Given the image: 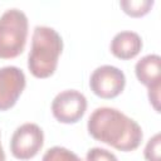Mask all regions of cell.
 <instances>
[{
  "instance_id": "cell-5",
  "label": "cell",
  "mask_w": 161,
  "mask_h": 161,
  "mask_svg": "<svg viewBox=\"0 0 161 161\" xmlns=\"http://www.w3.org/2000/svg\"><path fill=\"white\" fill-rule=\"evenodd\" d=\"M126 86L125 73L113 65H101L93 70L89 78L91 91L103 99L116 98Z\"/></svg>"
},
{
  "instance_id": "cell-13",
  "label": "cell",
  "mask_w": 161,
  "mask_h": 161,
  "mask_svg": "<svg viewBox=\"0 0 161 161\" xmlns=\"http://www.w3.org/2000/svg\"><path fill=\"white\" fill-rule=\"evenodd\" d=\"M86 161H118L114 153L106 148L93 147L89 148L86 155Z\"/></svg>"
},
{
  "instance_id": "cell-1",
  "label": "cell",
  "mask_w": 161,
  "mask_h": 161,
  "mask_svg": "<svg viewBox=\"0 0 161 161\" xmlns=\"http://www.w3.org/2000/svg\"><path fill=\"white\" fill-rule=\"evenodd\" d=\"M89 135L106 145L123 152L136 150L142 141L141 126L121 111L112 107H99L88 118Z\"/></svg>"
},
{
  "instance_id": "cell-6",
  "label": "cell",
  "mask_w": 161,
  "mask_h": 161,
  "mask_svg": "<svg viewBox=\"0 0 161 161\" xmlns=\"http://www.w3.org/2000/svg\"><path fill=\"white\" fill-rule=\"evenodd\" d=\"M87 98L75 89H67L58 93L52 101V113L62 123H75L86 113Z\"/></svg>"
},
{
  "instance_id": "cell-3",
  "label": "cell",
  "mask_w": 161,
  "mask_h": 161,
  "mask_svg": "<svg viewBox=\"0 0 161 161\" xmlns=\"http://www.w3.org/2000/svg\"><path fill=\"white\" fill-rule=\"evenodd\" d=\"M29 21L24 11L13 8L0 16V59L20 55L25 48Z\"/></svg>"
},
{
  "instance_id": "cell-15",
  "label": "cell",
  "mask_w": 161,
  "mask_h": 161,
  "mask_svg": "<svg viewBox=\"0 0 161 161\" xmlns=\"http://www.w3.org/2000/svg\"><path fill=\"white\" fill-rule=\"evenodd\" d=\"M0 161H5V152H4V148L1 146V142H0Z\"/></svg>"
},
{
  "instance_id": "cell-14",
  "label": "cell",
  "mask_w": 161,
  "mask_h": 161,
  "mask_svg": "<svg viewBox=\"0 0 161 161\" xmlns=\"http://www.w3.org/2000/svg\"><path fill=\"white\" fill-rule=\"evenodd\" d=\"M160 89H161V83L148 88V99L156 112H160Z\"/></svg>"
},
{
  "instance_id": "cell-9",
  "label": "cell",
  "mask_w": 161,
  "mask_h": 161,
  "mask_svg": "<svg viewBox=\"0 0 161 161\" xmlns=\"http://www.w3.org/2000/svg\"><path fill=\"white\" fill-rule=\"evenodd\" d=\"M137 79L147 88L161 83V57L158 54H147L135 65Z\"/></svg>"
},
{
  "instance_id": "cell-10",
  "label": "cell",
  "mask_w": 161,
  "mask_h": 161,
  "mask_svg": "<svg viewBox=\"0 0 161 161\" xmlns=\"http://www.w3.org/2000/svg\"><path fill=\"white\" fill-rule=\"evenodd\" d=\"M119 6L127 15L132 18H141L151 10L153 0H122L119 1Z\"/></svg>"
},
{
  "instance_id": "cell-7",
  "label": "cell",
  "mask_w": 161,
  "mask_h": 161,
  "mask_svg": "<svg viewBox=\"0 0 161 161\" xmlns=\"http://www.w3.org/2000/svg\"><path fill=\"white\" fill-rule=\"evenodd\" d=\"M26 84L24 72L15 65L0 68V111L10 109Z\"/></svg>"
},
{
  "instance_id": "cell-2",
  "label": "cell",
  "mask_w": 161,
  "mask_h": 161,
  "mask_svg": "<svg viewBox=\"0 0 161 161\" xmlns=\"http://www.w3.org/2000/svg\"><path fill=\"white\" fill-rule=\"evenodd\" d=\"M63 50V39L59 33L44 25H36L33 30L31 47L28 55V68L35 78L50 77L58 65Z\"/></svg>"
},
{
  "instance_id": "cell-4",
  "label": "cell",
  "mask_w": 161,
  "mask_h": 161,
  "mask_svg": "<svg viewBox=\"0 0 161 161\" xmlns=\"http://www.w3.org/2000/svg\"><path fill=\"white\" fill-rule=\"evenodd\" d=\"M44 145V132L36 123L19 126L10 140V151L18 160H30L38 155Z\"/></svg>"
},
{
  "instance_id": "cell-12",
  "label": "cell",
  "mask_w": 161,
  "mask_h": 161,
  "mask_svg": "<svg viewBox=\"0 0 161 161\" xmlns=\"http://www.w3.org/2000/svg\"><path fill=\"white\" fill-rule=\"evenodd\" d=\"M143 156L147 161H161V136L160 133L153 135L146 143Z\"/></svg>"
},
{
  "instance_id": "cell-8",
  "label": "cell",
  "mask_w": 161,
  "mask_h": 161,
  "mask_svg": "<svg viewBox=\"0 0 161 161\" xmlns=\"http://www.w3.org/2000/svg\"><path fill=\"white\" fill-rule=\"evenodd\" d=\"M111 53L122 60L135 58L142 49V39L141 36L131 30H123L117 33L109 45Z\"/></svg>"
},
{
  "instance_id": "cell-11",
  "label": "cell",
  "mask_w": 161,
  "mask_h": 161,
  "mask_svg": "<svg viewBox=\"0 0 161 161\" xmlns=\"http://www.w3.org/2000/svg\"><path fill=\"white\" fill-rule=\"evenodd\" d=\"M42 161H82V160L73 151L62 146H54L45 151Z\"/></svg>"
}]
</instances>
